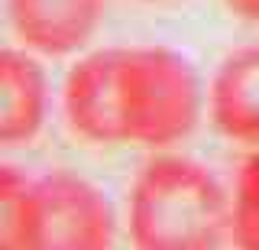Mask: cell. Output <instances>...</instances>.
<instances>
[{
    "instance_id": "cell-1",
    "label": "cell",
    "mask_w": 259,
    "mask_h": 250,
    "mask_svg": "<svg viewBox=\"0 0 259 250\" xmlns=\"http://www.w3.org/2000/svg\"><path fill=\"white\" fill-rule=\"evenodd\" d=\"M233 231V198L191 156L159 153L130 185L126 234L133 250H224Z\"/></svg>"
},
{
    "instance_id": "cell-2",
    "label": "cell",
    "mask_w": 259,
    "mask_h": 250,
    "mask_svg": "<svg viewBox=\"0 0 259 250\" xmlns=\"http://www.w3.org/2000/svg\"><path fill=\"white\" fill-rule=\"evenodd\" d=\"M110 85L117 147L168 150L204 114L198 72L172 46H110Z\"/></svg>"
},
{
    "instance_id": "cell-3",
    "label": "cell",
    "mask_w": 259,
    "mask_h": 250,
    "mask_svg": "<svg viewBox=\"0 0 259 250\" xmlns=\"http://www.w3.org/2000/svg\"><path fill=\"white\" fill-rule=\"evenodd\" d=\"M117 215L101 189L68 169L32 179L29 250H113Z\"/></svg>"
},
{
    "instance_id": "cell-4",
    "label": "cell",
    "mask_w": 259,
    "mask_h": 250,
    "mask_svg": "<svg viewBox=\"0 0 259 250\" xmlns=\"http://www.w3.org/2000/svg\"><path fill=\"white\" fill-rule=\"evenodd\" d=\"M107 0H7V23L23 49L42 59L81 52L101 29Z\"/></svg>"
},
{
    "instance_id": "cell-5",
    "label": "cell",
    "mask_w": 259,
    "mask_h": 250,
    "mask_svg": "<svg viewBox=\"0 0 259 250\" xmlns=\"http://www.w3.org/2000/svg\"><path fill=\"white\" fill-rule=\"evenodd\" d=\"M214 130L240 147H259V39L221 62L207 88Z\"/></svg>"
},
{
    "instance_id": "cell-6",
    "label": "cell",
    "mask_w": 259,
    "mask_h": 250,
    "mask_svg": "<svg viewBox=\"0 0 259 250\" xmlns=\"http://www.w3.org/2000/svg\"><path fill=\"white\" fill-rule=\"evenodd\" d=\"M49 117V78L39 55L7 46L0 52V147H29Z\"/></svg>"
},
{
    "instance_id": "cell-7",
    "label": "cell",
    "mask_w": 259,
    "mask_h": 250,
    "mask_svg": "<svg viewBox=\"0 0 259 250\" xmlns=\"http://www.w3.org/2000/svg\"><path fill=\"white\" fill-rule=\"evenodd\" d=\"M32 179L16 166H0V250H29Z\"/></svg>"
},
{
    "instance_id": "cell-8",
    "label": "cell",
    "mask_w": 259,
    "mask_h": 250,
    "mask_svg": "<svg viewBox=\"0 0 259 250\" xmlns=\"http://www.w3.org/2000/svg\"><path fill=\"white\" fill-rule=\"evenodd\" d=\"M233 250H259V147L243 159L233 182Z\"/></svg>"
},
{
    "instance_id": "cell-9",
    "label": "cell",
    "mask_w": 259,
    "mask_h": 250,
    "mask_svg": "<svg viewBox=\"0 0 259 250\" xmlns=\"http://www.w3.org/2000/svg\"><path fill=\"white\" fill-rule=\"evenodd\" d=\"M224 7L243 23H253L259 26V0H224Z\"/></svg>"
},
{
    "instance_id": "cell-10",
    "label": "cell",
    "mask_w": 259,
    "mask_h": 250,
    "mask_svg": "<svg viewBox=\"0 0 259 250\" xmlns=\"http://www.w3.org/2000/svg\"><path fill=\"white\" fill-rule=\"evenodd\" d=\"M143 4H175V0H143Z\"/></svg>"
}]
</instances>
